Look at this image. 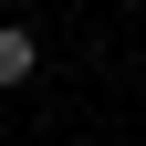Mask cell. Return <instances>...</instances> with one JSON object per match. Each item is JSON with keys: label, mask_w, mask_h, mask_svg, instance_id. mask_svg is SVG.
Wrapping results in <instances>:
<instances>
[{"label": "cell", "mask_w": 146, "mask_h": 146, "mask_svg": "<svg viewBox=\"0 0 146 146\" xmlns=\"http://www.w3.org/2000/svg\"><path fill=\"white\" fill-rule=\"evenodd\" d=\"M31 63H42V42L21 21H0V84H31Z\"/></svg>", "instance_id": "1"}]
</instances>
